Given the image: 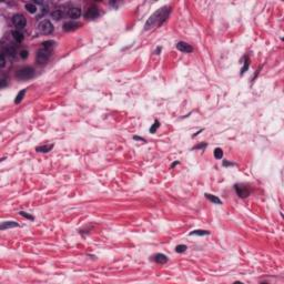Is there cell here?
I'll use <instances>...</instances> for the list:
<instances>
[{
    "label": "cell",
    "mask_w": 284,
    "mask_h": 284,
    "mask_svg": "<svg viewBox=\"0 0 284 284\" xmlns=\"http://www.w3.org/2000/svg\"><path fill=\"white\" fill-rule=\"evenodd\" d=\"M7 77L5 76V74H2L1 76V78H0V88H5V87H7V83H8V81H7Z\"/></svg>",
    "instance_id": "cell-23"
},
{
    "label": "cell",
    "mask_w": 284,
    "mask_h": 284,
    "mask_svg": "<svg viewBox=\"0 0 284 284\" xmlns=\"http://www.w3.org/2000/svg\"><path fill=\"white\" fill-rule=\"evenodd\" d=\"M161 50H162V48H161V47H158L157 49H155L154 54H159L160 52H161Z\"/></svg>",
    "instance_id": "cell-32"
},
{
    "label": "cell",
    "mask_w": 284,
    "mask_h": 284,
    "mask_svg": "<svg viewBox=\"0 0 284 284\" xmlns=\"http://www.w3.org/2000/svg\"><path fill=\"white\" fill-rule=\"evenodd\" d=\"M214 158L215 159H222L223 158V151H222V149L220 148H216L214 150Z\"/></svg>",
    "instance_id": "cell-22"
},
{
    "label": "cell",
    "mask_w": 284,
    "mask_h": 284,
    "mask_svg": "<svg viewBox=\"0 0 284 284\" xmlns=\"http://www.w3.org/2000/svg\"><path fill=\"white\" fill-rule=\"evenodd\" d=\"M11 227H19V224L15 221L2 222V224L0 225V230H6V229H11Z\"/></svg>",
    "instance_id": "cell-16"
},
{
    "label": "cell",
    "mask_w": 284,
    "mask_h": 284,
    "mask_svg": "<svg viewBox=\"0 0 284 284\" xmlns=\"http://www.w3.org/2000/svg\"><path fill=\"white\" fill-rule=\"evenodd\" d=\"M19 214L21 215V216H23V218L29 219V220H31V221H33V220H35V218H33V215H30L29 213H27V212L20 211V212H19Z\"/></svg>",
    "instance_id": "cell-27"
},
{
    "label": "cell",
    "mask_w": 284,
    "mask_h": 284,
    "mask_svg": "<svg viewBox=\"0 0 284 284\" xmlns=\"http://www.w3.org/2000/svg\"><path fill=\"white\" fill-rule=\"evenodd\" d=\"M223 165L224 167H227V165H234V163H232V162H227V161H223Z\"/></svg>",
    "instance_id": "cell-33"
},
{
    "label": "cell",
    "mask_w": 284,
    "mask_h": 284,
    "mask_svg": "<svg viewBox=\"0 0 284 284\" xmlns=\"http://www.w3.org/2000/svg\"><path fill=\"white\" fill-rule=\"evenodd\" d=\"M178 163H179V162H178V161H177V162H174V163H172V165H171V167H172V168H173V167H174V165H177V164H178Z\"/></svg>",
    "instance_id": "cell-34"
},
{
    "label": "cell",
    "mask_w": 284,
    "mask_h": 284,
    "mask_svg": "<svg viewBox=\"0 0 284 284\" xmlns=\"http://www.w3.org/2000/svg\"><path fill=\"white\" fill-rule=\"evenodd\" d=\"M19 56L22 58V59H27V58L29 57V51L27 50V49H22V50H20Z\"/></svg>",
    "instance_id": "cell-26"
},
{
    "label": "cell",
    "mask_w": 284,
    "mask_h": 284,
    "mask_svg": "<svg viewBox=\"0 0 284 284\" xmlns=\"http://www.w3.org/2000/svg\"><path fill=\"white\" fill-rule=\"evenodd\" d=\"M35 76V69L32 67H23L16 72V77L19 80H29Z\"/></svg>",
    "instance_id": "cell-2"
},
{
    "label": "cell",
    "mask_w": 284,
    "mask_h": 284,
    "mask_svg": "<svg viewBox=\"0 0 284 284\" xmlns=\"http://www.w3.org/2000/svg\"><path fill=\"white\" fill-rule=\"evenodd\" d=\"M11 36H12V39L16 43H21L22 41H23V38H25V37H23V33H22L20 30H18V29L12 30V31H11Z\"/></svg>",
    "instance_id": "cell-12"
},
{
    "label": "cell",
    "mask_w": 284,
    "mask_h": 284,
    "mask_svg": "<svg viewBox=\"0 0 284 284\" xmlns=\"http://www.w3.org/2000/svg\"><path fill=\"white\" fill-rule=\"evenodd\" d=\"M205 198L208 200H210L211 202H213L214 204H221V200L219 199L218 196H212V194H210V193H205Z\"/></svg>",
    "instance_id": "cell-20"
},
{
    "label": "cell",
    "mask_w": 284,
    "mask_h": 284,
    "mask_svg": "<svg viewBox=\"0 0 284 284\" xmlns=\"http://www.w3.org/2000/svg\"><path fill=\"white\" fill-rule=\"evenodd\" d=\"M25 9L27 10L29 13L35 15V13H37V11H38V7H37L36 2H28L25 5Z\"/></svg>",
    "instance_id": "cell-15"
},
{
    "label": "cell",
    "mask_w": 284,
    "mask_h": 284,
    "mask_svg": "<svg viewBox=\"0 0 284 284\" xmlns=\"http://www.w3.org/2000/svg\"><path fill=\"white\" fill-rule=\"evenodd\" d=\"M210 232L209 231H204V230H194L192 231L190 235H200V237H203V235H209Z\"/></svg>",
    "instance_id": "cell-21"
},
{
    "label": "cell",
    "mask_w": 284,
    "mask_h": 284,
    "mask_svg": "<svg viewBox=\"0 0 284 284\" xmlns=\"http://www.w3.org/2000/svg\"><path fill=\"white\" fill-rule=\"evenodd\" d=\"M159 126H160V122H159L158 120H155L154 123L152 124V126L150 128V132L151 133H155V131H157V129H158Z\"/></svg>",
    "instance_id": "cell-25"
},
{
    "label": "cell",
    "mask_w": 284,
    "mask_h": 284,
    "mask_svg": "<svg viewBox=\"0 0 284 284\" xmlns=\"http://www.w3.org/2000/svg\"><path fill=\"white\" fill-rule=\"evenodd\" d=\"M249 64H250V60L248 59V58H245V61H244V67L242 68V70H241V74H243V73L245 72L246 69L249 68Z\"/></svg>",
    "instance_id": "cell-29"
},
{
    "label": "cell",
    "mask_w": 284,
    "mask_h": 284,
    "mask_svg": "<svg viewBox=\"0 0 284 284\" xmlns=\"http://www.w3.org/2000/svg\"><path fill=\"white\" fill-rule=\"evenodd\" d=\"M39 30H40V32H42V33H44V35H49V33H52L54 32V25L51 23L50 20L48 19H44L42 20V21L39 23L38 26Z\"/></svg>",
    "instance_id": "cell-4"
},
{
    "label": "cell",
    "mask_w": 284,
    "mask_h": 284,
    "mask_svg": "<svg viewBox=\"0 0 284 284\" xmlns=\"http://www.w3.org/2000/svg\"><path fill=\"white\" fill-rule=\"evenodd\" d=\"M133 139H134V140H140V141H142V142H145V139H143V138H140V137H137V136L133 137Z\"/></svg>",
    "instance_id": "cell-31"
},
{
    "label": "cell",
    "mask_w": 284,
    "mask_h": 284,
    "mask_svg": "<svg viewBox=\"0 0 284 284\" xmlns=\"http://www.w3.org/2000/svg\"><path fill=\"white\" fill-rule=\"evenodd\" d=\"M153 260H154L157 263H160V264H164V263L168 262V256L165 254H162V253H157L153 255Z\"/></svg>",
    "instance_id": "cell-14"
},
{
    "label": "cell",
    "mask_w": 284,
    "mask_h": 284,
    "mask_svg": "<svg viewBox=\"0 0 284 284\" xmlns=\"http://www.w3.org/2000/svg\"><path fill=\"white\" fill-rule=\"evenodd\" d=\"M50 57H51V51L40 48L38 50V52H37V54H36V61H37L38 64L42 66V64H46V63L48 62V60L50 59Z\"/></svg>",
    "instance_id": "cell-3"
},
{
    "label": "cell",
    "mask_w": 284,
    "mask_h": 284,
    "mask_svg": "<svg viewBox=\"0 0 284 284\" xmlns=\"http://www.w3.org/2000/svg\"><path fill=\"white\" fill-rule=\"evenodd\" d=\"M171 12V7H162L161 9H158L153 15H152L144 25V30H151L157 26H161Z\"/></svg>",
    "instance_id": "cell-1"
},
{
    "label": "cell",
    "mask_w": 284,
    "mask_h": 284,
    "mask_svg": "<svg viewBox=\"0 0 284 284\" xmlns=\"http://www.w3.org/2000/svg\"><path fill=\"white\" fill-rule=\"evenodd\" d=\"M64 16H66V13H64V11H63V10H61V9H56V10H54V11L51 12V17H52V19H54L56 21H59V20H61Z\"/></svg>",
    "instance_id": "cell-13"
},
{
    "label": "cell",
    "mask_w": 284,
    "mask_h": 284,
    "mask_svg": "<svg viewBox=\"0 0 284 284\" xmlns=\"http://www.w3.org/2000/svg\"><path fill=\"white\" fill-rule=\"evenodd\" d=\"M11 21H12V25L16 27L18 30L19 29H23L26 27V23H27V21H26V18L22 15H20V13H16V15H13L12 18H11Z\"/></svg>",
    "instance_id": "cell-5"
},
{
    "label": "cell",
    "mask_w": 284,
    "mask_h": 284,
    "mask_svg": "<svg viewBox=\"0 0 284 284\" xmlns=\"http://www.w3.org/2000/svg\"><path fill=\"white\" fill-rule=\"evenodd\" d=\"M2 52L6 54V57H8L9 59H13L17 54L16 48L13 47V46H10V44H8L7 47H5V49H3Z\"/></svg>",
    "instance_id": "cell-10"
},
{
    "label": "cell",
    "mask_w": 284,
    "mask_h": 284,
    "mask_svg": "<svg viewBox=\"0 0 284 284\" xmlns=\"http://www.w3.org/2000/svg\"><path fill=\"white\" fill-rule=\"evenodd\" d=\"M206 145H208L206 143H201V144H199V145H196L194 149H203V148H205Z\"/></svg>",
    "instance_id": "cell-30"
},
{
    "label": "cell",
    "mask_w": 284,
    "mask_h": 284,
    "mask_svg": "<svg viewBox=\"0 0 284 284\" xmlns=\"http://www.w3.org/2000/svg\"><path fill=\"white\" fill-rule=\"evenodd\" d=\"M234 189H235V192L240 198H246V196H250V189L248 188V185L241 183V184H235L234 185Z\"/></svg>",
    "instance_id": "cell-6"
},
{
    "label": "cell",
    "mask_w": 284,
    "mask_h": 284,
    "mask_svg": "<svg viewBox=\"0 0 284 284\" xmlns=\"http://www.w3.org/2000/svg\"><path fill=\"white\" fill-rule=\"evenodd\" d=\"M186 245H184V244H179V245H177V248H175V251H177L178 253H183L186 251Z\"/></svg>",
    "instance_id": "cell-24"
},
{
    "label": "cell",
    "mask_w": 284,
    "mask_h": 284,
    "mask_svg": "<svg viewBox=\"0 0 284 284\" xmlns=\"http://www.w3.org/2000/svg\"><path fill=\"white\" fill-rule=\"evenodd\" d=\"M5 66H6V54L1 52V56H0V67L5 68Z\"/></svg>",
    "instance_id": "cell-28"
},
{
    "label": "cell",
    "mask_w": 284,
    "mask_h": 284,
    "mask_svg": "<svg viewBox=\"0 0 284 284\" xmlns=\"http://www.w3.org/2000/svg\"><path fill=\"white\" fill-rule=\"evenodd\" d=\"M100 16V11L97 7H90L85 13V18L88 20H95Z\"/></svg>",
    "instance_id": "cell-8"
},
{
    "label": "cell",
    "mask_w": 284,
    "mask_h": 284,
    "mask_svg": "<svg viewBox=\"0 0 284 284\" xmlns=\"http://www.w3.org/2000/svg\"><path fill=\"white\" fill-rule=\"evenodd\" d=\"M54 47H56V42H54V40H46L41 43V48H42V49H46V50H49V51L52 50Z\"/></svg>",
    "instance_id": "cell-17"
},
{
    "label": "cell",
    "mask_w": 284,
    "mask_h": 284,
    "mask_svg": "<svg viewBox=\"0 0 284 284\" xmlns=\"http://www.w3.org/2000/svg\"><path fill=\"white\" fill-rule=\"evenodd\" d=\"M80 27V25L78 23V22L76 21H67L64 22V25H63V30L64 31H73V30H76V29H78Z\"/></svg>",
    "instance_id": "cell-11"
},
{
    "label": "cell",
    "mask_w": 284,
    "mask_h": 284,
    "mask_svg": "<svg viewBox=\"0 0 284 284\" xmlns=\"http://www.w3.org/2000/svg\"><path fill=\"white\" fill-rule=\"evenodd\" d=\"M175 47H177L178 50L181 51V52H184V54H190V52L193 51L192 46H190L189 43H186L184 41H179V42L175 44Z\"/></svg>",
    "instance_id": "cell-9"
},
{
    "label": "cell",
    "mask_w": 284,
    "mask_h": 284,
    "mask_svg": "<svg viewBox=\"0 0 284 284\" xmlns=\"http://www.w3.org/2000/svg\"><path fill=\"white\" fill-rule=\"evenodd\" d=\"M54 144H49V145H40V147H37L36 148V151L37 152H41V153H47L54 148Z\"/></svg>",
    "instance_id": "cell-18"
},
{
    "label": "cell",
    "mask_w": 284,
    "mask_h": 284,
    "mask_svg": "<svg viewBox=\"0 0 284 284\" xmlns=\"http://www.w3.org/2000/svg\"><path fill=\"white\" fill-rule=\"evenodd\" d=\"M26 92H27V89H22L21 91L18 92V95H16V99H15V103L18 104V103H20V102H21L22 100H23V98H25V95H26Z\"/></svg>",
    "instance_id": "cell-19"
},
{
    "label": "cell",
    "mask_w": 284,
    "mask_h": 284,
    "mask_svg": "<svg viewBox=\"0 0 284 284\" xmlns=\"http://www.w3.org/2000/svg\"><path fill=\"white\" fill-rule=\"evenodd\" d=\"M66 16L72 20L78 19V18H80V16H81V9L78 8V7H70L69 9L67 10Z\"/></svg>",
    "instance_id": "cell-7"
}]
</instances>
